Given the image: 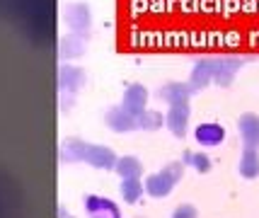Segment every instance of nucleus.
<instances>
[{
  "mask_svg": "<svg viewBox=\"0 0 259 218\" xmlns=\"http://www.w3.org/2000/svg\"><path fill=\"white\" fill-rule=\"evenodd\" d=\"M226 136V131L221 124H211V121H206L201 126H196V141L201 143V146H218L221 141Z\"/></svg>",
  "mask_w": 259,
  "mask_h": 218,
  "instance_id": "f257e3e1",
  "label": "nucleus"
},
{
  "mask_svg": "<svg viewBox=\"0 0 259 218\" xmlns=\"http://www.w3.org/2000/svg\"><path fill=\"white\" fill-rule=\"evenodd\" d=\"M88 211H90L92 216H97V218H119V211H116L109 201L97 199V196H92L90 201H88Z\"/></svg>",
  "mask_w": 259,
  "mask_h": 218,
  "instance_id": "f03ea898",
  "label": "nucleus"
}]
</instances>
